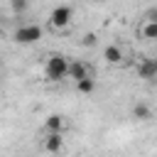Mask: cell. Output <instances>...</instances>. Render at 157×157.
Instances as JSON below:
<instances>
[{
	"label": "cell",
	"mask_w": 157,
	"mask_h": 157,
	"mask_svg": "<svg viewBox=\"0 0 157 157\" xmlns=\"http://www.w3.org/2000/svg\"><path fill=\"white\" fill-rule=\"evenodd\" d=\"M93 74H91V66L88 64H83V61H71L69 64V78L76 83V81H81V78H91Z\"/></svg>",
	"instance_id": "5"
},
{
	"label": "cell",
	"mask_w": 157,
	"mask_h": 157,
	"mask_svg": "<svg viewBox=\"0 0 157 157\" xmlns=\"http://www.w3.org/2000/svg\"><path fill=\"white\" fill-rule=\"evenodd\" d=\"M76 91L83 93V96L93 93V91H96V78L91 76V78H81V81H76Z\"/></svg>",
	"instance_id": "11"
},
{
	"label": "cell",
	"mask_w": 157,
	"mask_h": 157,
	"mask_svg": "<svg viewBox=\"0 0 157 157\" xmlns=\"http://www.w3.org/2000/svg\"><path fill=\"white\" fill-rule=\"evenodd\" d=\"M137 34L142 37V39H147V42H157V22L155 20H142L140 22V27H137Z\"/></svg>",
	"instance_id": "9"
},
{
	"label": "cell",
	"mask_w": 157,
	"mask_h": 157,
	"mask_svg": "<svg viewBox=\"0 0 157 157\" xmlns=\"http://www.w3.org/2000/svg\"><path fill=\"white\" fill-rule=\"evenodd\" d=\"M71 20H74V10H71L69 5H59V7H54V10L49 12V25H52V29H66V27L71 25Z\"/></svg>",
	"instance_id": "2"
},
{
	"label": "cell",
	"mask_w": 157,
	"mask_h": 157,
	"mask_svg": "<svg viewBox=\"0 0 157 157\" xmlns=\"http://www.w3.org/2000/svg\"><path fill=\"white\" fill-rule=\"evenodd\" d=\"M83 44H86V47H93V44H96V34H93V32H88V34L83 37Z\"/></svg>",
	"instance_id": "13"
},
{
	"label": "cell",
	"mask_w": 157,
	"mask_h": 157,
	"mask_svg": "<svg viewBox=\"0 0 157 157\" xmlns=\"http://www.w3.org/2000/svg\"><path fill=\"white\" fill-rule=\"evenodd\" d=\"M10 7H12L15 15H25L27 7H29V2H27V0H10Z\"/></svg>",
	"instance_id": "12"
},
{
	"label": "cell",
	"mask_w": 157,
	"mask_h": 157,
	"mask_svg": "<svg viewBox=\"0 0 157 157\" xmlns=\"http://www.w3.org/2000/svg\"><path fill=\"white\" fill-rule=\"evenodd\" d=\"M137 76H140L142 81H157V59H150V56L140 59V64H137Z\"/></svg>",
	"instance_id": "4"
},
{
	"label": "cell",
	"mask_w": 157,
	"mask_h": 157,
	"mask_svg": "<svg viewBox=\"0 0 157 157\" xmlns=\"http://www.w3.org/2000/svg\"><path fill=\"white\" fill-rule=\"evenodd\" d=\"M69 64L71 59H66L64 54H49L44 59V76L47 81H61L69 76Z\"/></svg>",
	"instance_id": "1"
},
{
	"label": "cell",
	"mask_w": 157,
	"mask_h": 157,
	"mask_svg": "<svg viewBox=\"0 0 157 157\" xmlns=\"http://www.w3.org/2000/svg\"><path fill=\"white\" fill-rule=\"evenodd\" d=\"M42 147H44L47 152H59V150L64 147V135H61V132H47V135L42 137Z\"/></svg>",
	"instance_id": "8"
},
{
	"label": "cell",
	"mask_w": 157,
	"mask_h": 157,
	"mask_svg": "<svg viewBox=\"0 0 157 157\" xmlns=\"http://www.w3.org/2000/svg\"><path fill=\"white\" fill-rule=\"evenodd\" d=\"M96 2H105V0H96Z\"/></svg>",
	"instance_id": "15"
},
{
	"label": "cell",
	"mask_w": 157,
	"mask_h": 157,
	"mask_svg": "<svg viewBox=\"0 0 157 157\" xmlns=\"http://www.w3.org/2000/svg\"><path fill=\"white\" fill-rule=\"evenodd\" d=\"M123 49L118 47V44H105L103 47V61L105 64H110V66H118V64H123Z\"/></svg>",
	"instance_id": "6"
},
{
	"label": "cell",
	"mask_w": 157,
	"mask_h": 157,
	"mask_svg": "<svg viewBox=\"0 0 157 157\" xmlns=\"http://www.w3.org/2000/svg\"><path fill=\"white\" fill-rule=\"evenodd\" d=\"M130 113H132V118H135V120H140V123H147V120H152V108H150L147 103H135Z\"/></svg>",
	"instance_id": "10"
},
{
	"label": "cell",
	"mask_w": 157,
	"mask_h": 157,
	"mask_svg": "<svg viewBox=\"0 0 157 157\" xmlns=\"http://www.w3.org/2000/svg\"><path fill=\"white\" fill-rule=\"evenodd\" d=\"M12 39L17 44H34L42 39V27L39 25H20L12 34Z\"/></svg>",
	"instance_id": "3"
},
{
	"label": "cell",
	"mask_w": 157,
	"mask_h": 157,
	"mask_svg": "<svg viewBox=\"0 0 157 157\" xmlns=\"http://www.w3.org/2000/svg\"><path fill=\"white\" fill-rule=\"evenodd\" d=\"M64 130H66V118H64V115H59V113L47 115V120H44V132H61V135H64Z\"/></svg>",
	"instance_id": "7"
},
{
	"label": "cell",
	"mask_w": 157,
	"mask_h": 157,
	"mask_svg": "<svg viewBox=\"0 0 157 157\" xmlns=\"http://www.w3.org/2000/svg\"><path fill=\"white\" fill-rule=\"evenodd\" d=\"M150 20H155V22H157V12H152V15H150Z\"/></svg>",
	"instance_id": "14"
}]
</instances>
